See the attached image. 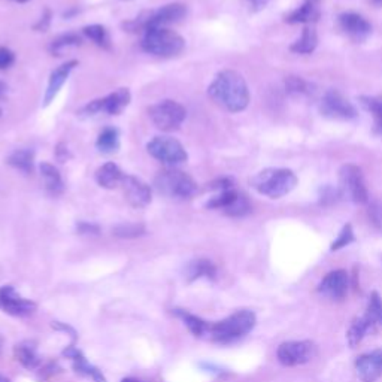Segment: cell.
I'll list each match as a JSON object with an SVG mask.
<instances>
[{"instance_id": "7bdbcfd3", "label": "cell", "mask_w": 382, "mask_h": 382, "mask_svg": "<svg viewBox=\"0 0 382 382\" xmlns=\"http://www.w3.org/2000/svg\"><path fill=\"white\" fill-rule=\"evenodd\" d=\"M50 23H51V11L47 9L44 16H42V18L39 20V23L35 26V29L38 32H47L48 27H50Z\"/></svg>"}, {"instance_id": "44dd1931", "label": "cell", "mask_w": 382, "mask_h": 382, "mask_svg": "<svg viewBox=\"0 0 382 382\" xmlns=\"http://www.w3.org/2000/svg\"><path fill=\"white\" fill-rule=\"evenodd\" d=\"M215 276H217V267L206 259L193 260L186 267V278L189 282H193L201 278L215 279Z\"/></svg>"}, {"instance_id": "9a60e30c", "label": "cell", "mask_w": 382, "mask_h": 382, "mask_svg": "<svg viewBox=\"0 0 382 382\" xmlns=\"http://www.w3.org/2000/svg\"><path fill=\"white\" fill-rule=\"evenodd\" d=\"M356 371L361 382H375L382 376V349L363 354L356 360Z\"/></svg>"}, {"instance_id": "e0dca14e", "label": "cell", "mask_w": 382, "mask_h": 382, "mask_svg": "<svg viewBox=\"0 0 382 382\" xmlns=\"http://www.w3.org/2000/svg\"><path fill=\"white\" fill-rule=\"evenodd\" d=\"M78 66V62L77 60H70V62H66L63 63L62 66H59L57 69H54L51 75H50V81H48V87H47V91H45V99H44V105L48 106L55 96L59 94L60 89L63 87V84L67 81L70 72Z\"/></svg>"}, {"instance_id": "f6af8a7d", "label": "cell", "mask_w": 382, "mask_h": 382, "mask_svg": "<svg viewBox=\"0 0 382 382\" xmlns=\"http://www.w3.org/2000/svg\"><path fill=\"white\" fill-rule=\"evenodd\" d=\"M245 4L248 5V8L252 12H259V11H262V9L266 8L267 0H245Z\"/></svg>"}, {"instance_id": "d4e9b609", "label": "cell", "mask_w": 382, "mask_h": 382, "mask_svg": "<svg viewBox=\"0 0 382 382\" xmlns=\"http://www.w3.org/2000/svg\"><path fill=\"white\" fill-rule=\"evenodd\" d=\"M375 327L372 325V322L367 320L364 315L360 317V318H356L351 325H349V329L347 332V339H348V344L351 348H356L361 341H363V337L372 332Z\"/></svg>"}, {"instance_id": "603a6c76", "label": "cell", "mask_w": 382, "mask_h": 382, "mask_svg": "<svg viewBox=\"0 0 382 382\" xmlns=\"http://www.w3.org/2000/svg\"><path fill=\"white\" fill-rule=\"evenodd\" d=\"M13 356L20 361L26 369L35 371L40 366V357L36 352V347L32 342H23L13 348Z\"/></svg>"}, {"instance_id": "277c9868", "label": "cell", "mask_w": 382, "mask_h": 382, "mask_svg": "<svg viewBox=\"0 0 382 382\" xmlns=\"http://www.w3.org/2000/svg\"><path fill=\"white\" fill-rule=\"evenodd\" d=\"M140 45L145 52L152 54L155 57L169 59L175 57L184 50L186 40L167 27H152L144 32Z\"/></svg>"}, {"instance_id": "7dc6e473", "label": "cell", "mask_w": 382, "mask_h": 382, "mask_svg": "<svg viewBox=\"0 0 382 382\" xmlns=\"http://www.w3.org/2000/svg\"><path fill=\"white\" fill-rule=\"evenodd\" d=\"M6 90H8L6 84L4 81H0V99H2L6 94Z\"/></svg>"}, {"instance_id": "4fadbf2b", "label": "cell", "mask_w": 382, "mask_h": 382, "mask_svg": "<svg viewBox=\"0 0 382 382\" xmlns=\"http://www.w3.org/2000/svg\"><path fill=\"white\" fill-rule=\"evenodd\" d=\"M321 112L325 117L349 120L357 116L356 108L351 105L347 97L336 90H330L324 94L321 101Z\"/></svg>"}, {"instance_id": "7c38bea8", "label": "cell", "mask_w": 382, "mask_h": 382, "mask_svg": "<svg viewBox=\"0 0 382 382\" xmlns=\"http://www.w3.org/2000/svg\"><path fill=\"white\" fill-rule=\"evenodd\" d=\"M36 303L24 299L12 286L0 287V310L12 317H27L36 310Z\"/></svg>"}, {"instance_id": "d6986e66", "label": "cell", "mask_w": 382, "mask_h": 382, "mask_svg": "<svg viewBox=\"0 0 382 382\" xmlns=\"http://www.w3.org/2000/svg\"><path fill=\"white\" fill-rule=\"evenodd\" d=\"M339 21H341L342 29L354 39H364L372 30L369 21L363 18L361 16H359V13H354V12L342 13Z\"/></svg>"}, {"instance_id": "3957f363", "label": "cell", "mask_w": 382, "mask_h": 382, "mask_svg": "<svg viewBox=\"0 0 382 382\" xmlns=\"http://www.w3.org/2000/svg\"><path fill=\"white\" fill-rule=\"evenodd\" d=\"M251 186L263 196L279 199L297 186V176L290 169H264L251 179Z\"/></svg>"}, {"instance_id": "d590c367", "label": "cell", "mask_w": 382, "mask_h": 382, "mask_svg": "<svg viewBox=\"0 0 382 382\" xmlns=\"http://www.w3.org/2000/svg\"><path fill=\"white\" fill-rule=\"evenodd\" d=\"M249 210H251V205H249L248 199L244 194H240V193L237 194L235 202L229 208L224 209V212L229 217H244V215L248 214Z\"/></svg>"}, {"instance_id": "ac0fdd59", "label": "cell", "mask_w": 382, "mask_h": 382, "mask_svg": "<svg viewBox=\"0 0 382 382\" xmlns=\"http://www.w3.org/2000/svg\"><path fill=\"white\" fill-rule=\"evenodd\" d=\"M63 356L70 359L74 361V369L77 373L86 375L89 378H91L94 382H106L105 375L102 373V371H99L96 366L90 364L86 357H84V354L75 348V347H69L63 351Z\"/></svg>"}, {"instance_id": "ba28073f", "label": "cell", "mask_w": 382, "mask_h": 382, "mask_svg": "<svg viewBox=\"0 0 382 382\" xmlns=\"http://www.w3.org/2000/svg\"><path fill=\"white\" fill-rule=\"evenodd\" d=\"M147 151L155 160L172 167L186 163L189 159L186 148L179 140L171 136H155L147 144Z\"/></svg>"}, {"instance_id": "f1b7e54d", "label": "cell", "mask_w": 382, "mask_h": 382, "mask_svg": "<svg viewBox=\"0 0 382 382\" xmlns=\"http://www.w3.org/2000/svg\"><path fill=\"white\" fill-rule=\"evenodd\" d=\"M317 44H318V38H317L315 30L306 27V29H303L300 39H297L290 50L297 54H309L315 50Z\"/></svg>"}, {"instance_id": "5b68a950", "label": "cell", "mask_w": 382, "mask_h": 382, "mask_svg": "<svg viewBox=\"0 0 382 382\" xmlns=\"http://www.w3.org/2000/svg\"><path fill=\"white\" fill-rule=\"evenodd\" d=\"M154 187L160 194L174 199H191L197 193L196 181L186 172L178 169H164L154 179Z\"/></svg>"}, {"instance_id": "816d5d0a", "label": "cell", "mask_w": 382, "mask_h": 382, "mask_svg": "<svg viewBox=\"0 0 382 382\" xmlns=\"http://www.w3.org/2000/svg\"><path fill=\"white\" fill-rule=\"evenodd\" d=\"M2 347H4V339L0 337V349H2Z\"/></svg>"}, {"instance_id": "f35d334b", "label": "cell", "mask_w": 382, "mask_h": 382, "mask_svg": "<svg viewBox=\"0 0 382 382\" xmlns=\"http://www.w3.org/2000/svg\"><path fill=\"white\" fill-rule=\"evenodd\" d=\"M13 62H16V54L6 47H0V70L11 67Z\"/></svg>"}, {"instance_id": "836d02e7", "label": "cell", "mask_w": 382, "mask_h": 382, "mask_svg": "<svg viewBox=\"0 0 382 382\" xmlns=\"http://www.w3.org/2000/svg\"><path fill=\"white\" fill-rule=\"evenodd\" d=\"M112 233L121 239H135V237L145 235V227L142 224L127 223V224L117 225V227H114V230H112Z\"/></svg>"}, {"instance_id": "b9f144b4", "label": "cell", "mask_w": 382, "mask_h": 382, "mask_svg": "<svg viewBox=\"0 0 382 382\" xmlns=\"http://www.w3.org/2000/svg\"><path fill=\"white\" fill-rule=\"evenodd\" d=\"M77 230L81 235H99V232H101V229H99L97 224H91V223H86V221L78 223Z\"/></svg>"}, {"instance_id": "cb8c5ba5", "label": "cell", "mask_w": 382, "mask_h": 382, "mask_svg": "<svg viewBox=\"0 0 382 382\" xmlns=\"http://www.w3.org/2000/svg\"><path fill=\"white\" fill-rule=\"evenodd\" d=\"M6 162L17 171L29 175L33 172L35 167V152L32 150H17L9 155Z\"/></svg>"}, {"instance_id": "f907efd6", "label": "cell", "mask_w": 382, "mask_h": 382, "mask_svg": "<svg viewBox=\"0 0 382 382\" xmlns=\"http://www.w3.org/2000/svg\"><path fill=\"white\" fill-rule=\"evenodd\" d=\"M16 2H18V4H26V2H29V0H16Z\"/></svg>"}, {"instance_id": "ee69618b", "label": "cell", "mask_w": 382, "mask_h": 382, "mask_svg": "<svg viewBox=\"0 0 382 382\" xmlns=\"http://www.w3.org/2000/svg\"><path fill=\"white\" fill-rule=\"evenodd\" d=\"M55 157H57V160L60 163H64L70 157H72V155H70V152H69V150H67V147L64 144H59L57 148H55Z\"/></svg>"}, {"instance_id": "f5cc1de1", "label": "cell", "mask_w": 382, "mask_h": 382, "mask_svg": "<svg viewBox=\"0 0 382 382\" xmlns=\"http://www.w3.org/2000/svg\"><path fill=\"white\" fill-rule=\"evenodd\" d=\"M0 117H2V109H0Z\"/></svg>"}, {"instance_id": "e575fe53", "label": "cell", "mask_w": 382, "mask_h": 382, "mask_svg": "<svg viewBox=\"0 0 382 382\" xmlns=\"http://www.w3.org/2000/svg\"><path fill=\"white\" fill-rule=\"evenodd\" d=\"M237 194L239 193L235 191L233 189L227 190V191H221L220 194L212 197L210 201H208L206 208H209V209H223L224 210L225 208H229L235 202Z\"/></svg>"}, {"instance_id": "8d00e7d4", "label": "cell", "mask_w": 382, "mask_h": 382, "mask_svg": "<svg viewBox=\"0 0 382 382\" xmlns=\"http://www.w3.org/2000/svg\"><path fill=\"white\" fill-rule=\"evenodd\" d=\"M351 242H354V232H352L351 224H347V225H344L342 232L339 233L337 239H335V242L332 244L330 249L332 251H339V249L345 248L347 245H349Z\"/></svg>"}, {"instance_id": "bcb514c9", "label": "cell", "mask_w": 382, "mask_h": 382, "mask_svg": "<svg viewBox=\"0 0 382 382\" xmlns=\"http://www.w3.org/2000/svg\"><path fill=\"white\" fill-rule=\"evenodd\" d=\"M52 327H54V329H57V330L69 332L70 335H72V337H74V339H77V333H75V330H74V329H70L69 325H64V324H62V322H59V321H55V322H52Z\"/></svg>"}, {"instance_id": "2e32d148", "label": "cell", "mask_w": 382, "mask_h": 382, "mask_svg": "<svg viewBox=\"0 0 382 382\" xmlns=\"http://www.w3.org/2000/svg\"><path fill=\"white\" fill-rule=\"evenodd\" d=\"M318 291L332 300H342L348 293V274L345 271H333L324 276Z\"/></svg>"}, {"instance_id": "5bb4252c", "label": "cell", "mask_w": 382, "mask_h": 382, "mask_svg": "<svg viewBox=\"0 0 382 382\" xmlns=\"http://www.w3.org/2000/svg\"><path fill=\"white\" fill-rule=\"evenodd\" d=\"M121 187L125 201L133 208H145L151 203V189L147 182L132 175H125Z\"/></svg>"}, {"instance_id": "7a4b0ae2", "label": "cell", "mask_w": 382, "mask_h": 382, "mask_svg": "<svg viewBox=\"0 0 382 382\" xmlns=\"http://www.w3.org/2000/svg\"><path fill=\"white\" fill-rule=\"evenodd\" d=\"M254 325H256V314L252 310L242 309L227 318L212 324L209 335L214 342L225 345L248 335L254 329Z\"/></svg>"}, {"instance_id": "30bf717a", "label": "cell", "mask_w": 382, "mask_h": 382, "mask_svg": "<svg viewBox=\"0 0 382 382\" xmlns=\"http://www.w3.org/2000/svg\"><path fill=\"white\" fill-rule=\"evenodd\" d=\"M130 91L127 89H118L117 91L108 94L106 97L97 99V101L90 102L79 111L81 117H94L101 112H105L108 116H118L124 108L130 103Z\"/></svg>"}, {"instance_id": "52a82bcc", "label": "cell", "mask_w": 382, "mask_h": 382, "mask_svg": "<svg viewBox=\"0 0 382 382\" xmlns=\"http://www.w3.org/2000/svg\"><path fill=\"white\" fill-rule=\"evenodd\" d=\"M152 124L163 132L178 130L187 117V111L175 101H163L148 109Z\"/></svg>"}, {"instance_id": "8992f818", "label": "cell", "mask_w": 382, "mask_h": 382, "mask_svg": "<svg viewBox=\"0 0 382 382\" xmlns=\"http://www.w3.org/2000/svg\"><path fill=\"white\" fill-rule=\"evenodd\" d=\"M187 16V6L182 4H169L162 6L157 11L147 12L145 16L139 17L137 20L127 24V27H130L132 30H148L152 27H166L169 24H174L181 21L184 17Z\"/></svg>"}, {"instance_id": "6da1fadb", "label": "cell", "mask_w": 382, "mask_h": 382, "mask_svg": "<svg viewBox=\"0 0 382 382\" xmlns=\"http://www.w3.org/2000/svg\"><path fill=\"white\" fill-rule=\"evenodd\" d=\"M209 97L229 112L244 111L249 103V90L244 77L235 70H223L208 89Z\"/></svg>"}, {"instance_id": "9c48e42d", "label": "cell", "mask_w": 382, "mask_h": 382, "mask_svg": "<svg viewBox=\"0 0 382 382\" xmlns=\"http://www.w3.org/2000/svg\"><path fill=\"white\" fill-rule=\"evenodd\" d=\"M339 189H341V194L354 203H366L369 201L363 174L354 164L342 166L341 172H339Z\"/></svg>"}, {"instance_id": "7402d4cb", "label": "cell", "mask_w": 382, "mask_h": 382, "mask_svg": "<svg viewBox=\"0 0 382 382\" xmlns=\"http://www.w3.org/2000/svg\"><path fill=\"white\" fill-rule=\"evenodd\" d=\"M39 169H40L42 178H44L45 189L48 190V193L52 194V196L62 194L63 190H64V184H63V179H62V175L59 172V169L55 167V166H52L48 162L40 163V167Z\"/></svg>"}, {"instance_id": "ab89813d", "label": "cell", "mask_w": 382, "mask_h": 382, "mask_svg": "<svg viewBox=\"0 0 382 382\" xmlns=\"http://www.w3.org/2000/svg\"><path fill=\"white\" fill-rule=\"evenodd\" d=\"M232 187H233V182L229 178H221V179H217L214 182L208 184V189H210V190H218L220 193L221 191L232 190Z\"/></svg>"}, {"instance_id": "4dcf8cb0", "label": "cell", "mask_w": 382, "mask_h": 382, "mask_svg": "<svg viewBox=\"0 0 382 382\" xmlns=\"http://www.w3.org/2000/svg\"><path fill=\"white\" fill-rule=\"evenodd\" d=\"M81 45V38L74 33H67L63 36H59L57 39H54L50 45V51L52 55H62L64 50L72 48V47H79Z\"/></svg>"}, {"instance_id": "8fae6325", "label": "cell", "mask_w": 382, "mask_h": 382, "mask_svg": "<svg viewBox=\"0 0 382 382\" xmlns=\"http://www.w3.org/2000/svg\"><path fill=\"white\" fill-rule=\"evenodd\" d=\"M276 356L281 364L288 367L305 364L315 356V345L309 341L284 342L279 345Z\"/></svg>"}, {"instance_id": "1f68e13d", "label": "cell", "mask_w": 382, "mask_h": 382, "mask_svg": "<svg viewBox=\"0 0 382 382\" xmlns=\"http://www.w3.org/2000/svg\"><path fill=\"white\" fill-rule=\"evenodd\" d=\"M364 317L372 322L373 327H376V325H382V297L376 291L371 294V299H369V303H367Z\"/></svg>"}, {"instance_id": "83f0119b", "label": "cell", "mask_w": 382, "mask_h": 382, "mask_svg": "<svg viewBox=\"0 0 382 382\" xmlns=\"http://www.w3.org/2000/svg\"><path fill=\"white\" fill-rule=\"evenodd\" d=\"M318 9L315 6V0H306V2L299 8L296 9L293 13L287 17L288 23H310L315 21L318 18Z\"/></svg>"}, {"instance_id": "ffe728a7", "label": "cell", "mask_w": 382, "mask_h": 382, "mask_svg": "<svg viewBox=\"0 0 382 382\" xmlns=\"http://www.w3.org/2000/svg\"><path fill=\"white\" fill-rule=\"evenodd\" d=\"M124 174L116 163H105L96 171V181L99 186L106 190H114L121 186Z\"/></svg>"}, {"instance_id": "c3c4849f", "label": "cell", "mask_w": 382, "mask_h": 382, "mask_svg": "<svg viewBox=\"0 0 382 382\" xmlns=\"http://www.w3.org/2000/svg\"><path fill=\"white\" fill-rule=\"evenodd\" d=\"M121 382H139V381H136V379H132V378H125V379H123Z\"/></svg>"}, {"instance_id": "f546056e", "label": "cell", "mask_w": 382, "mask_h": 382, "mask_svg": "<svg viewBox=\"0 0 382 382\" xmlns=\"http://www.w3.org/2000/svg\"><path fill=\"white\" fill-rule=\"evenodd\" d=\"M84 35H86L90 40H93L97 47L109 50L111 39H109V35L103 26L93 24V26L84 27Z\"/></svg>"}, {"instance_id": "681fc988", "label": "cell", "mask_w": 382, "mask_h": 382, "mask_svg": "<svg viewBox=\"0 0 382 382\" xmlns=\"http://www.w3.org/2000/svg\"><path fill=\"white\" fill-rule=\"evenodd\" d=\"M0 382H11L6 376H4V375H0Z\"/></svg>"}, {"instance_id": "4316f807", "label": "cell", "mask_w": 382, "mask_h": 382, "mask_svg": "<svg viewBox=\"0 0 382 382\" xmlns=\"http://www.w3.org/2000/svg\"><path fill=\"white\" fill-rule=\"evenodd\" d=\"M174 314H175L176 317H179V318L184 321V324L187 325L189 330H190L194 336L201 337V336H203V335H206V333L209 335L210 324H208L205 320H202V318H199V317H196V315H193V314H189V313H186V310H182V309H175V310H174Z\"/></svg>"}, {"instance_id": "d6a6232c", "label": "cell", "mask_w": 382, "mask_h": 382, "mask_svg": "<svg viewBox=\"0 0 382 382\" xmlns=\"http://www.w3.org/2000/svg\"><path fill=\"white\" fill-rule=\"evenodd\" d=\"M361 106L371 112L375 120V125L379 132H382V97H360Z\"/></svg>"}, {"instance_id": "74e56055", "label": "cell", "mask_w": 382, "mask_h": 382, "mask_svg": "<svg viewBox=\"0 0 382 382\" xmlns=\"http://www.w3.org/2000/svg\"><path fill=\"white\" fill-rule=\"evenodd\" d=\"M286 86H287L288 93L291 94H305L309 91L308 84L302 78H297V77H290L286 81Z\"/></svg>"}, {"instance_id": "484cf974", "label": "cell", "mask_w": 382, "mask_h": 382, "mask_svg": "<svg viewBox=\"0 0 382 382\" xmlns=\"http://www.w3.org/2000/svg\"><path fill=\"white\" fill-rule=\"evenodd\" d=\"M97 150L103 154H114L120 150V133L114 127H106V129L99 135L96 140Z\"/></svg>"}, {"instance_id": "60d3db41", "label": "cell", "mask_w": 382, "mask_h": 382, "mask_svg": "<svg viewBox=\"0 0 382 382\" xmlns=\"http://www.w3.org/2000/svg\"><path fill=\"white\" fill-rule=\"evenodd\" d=\"M369 215H371V220L376 225V227L382 229V205H379V203L371 205Z\"/></svg>"}]
</instances>
